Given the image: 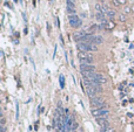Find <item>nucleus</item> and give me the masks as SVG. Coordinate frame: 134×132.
<instances>
[{"mask_svg": "<svg viewBox=\"0 0 134 132\" xmlns=\"http://www.w3.org/2000/svg\"><path fill=\"white\" fill-rule=\"evenodd\" d=\"M106 17L111 18V19H113V18L115 17V12H114V11H112V10H108V12L106 13Z\"/></svg>", "mask_w": 134, "mask_h": 132, "instance_id": "f8f14e48", "label": "nucleus"}, {"mask_svg": "<svg viewBox=\"0 0 134 132\" xmlns=\"http://www.w3.org/2000/svg\"><path fill=\"white\" fill-rule=\"evenodd\" d=\"M15 117H17V119L19 118V105L17 104V116H15Z\"/></svg>", "mask_w": 134, "mask_h": 132, "instance_id": "b1692460", "label": "nucleus"}, {"mask_svg": "<svg viewBox=\"0 0 134 132\" xmlns=\"http://www.w3.org/2000/svg\"><path fill=\"white\" fill-rule=\"evenodd\" d=\"M102 6H103V4H96L95 10L98 11V12H101V11H102Z\"/></svg>", "mask_w": 134, "mask_h": 132, "instance_id": "2eb2a0df", "label": "nucleus"}, {"mask_svg": "<svg viewBox=\"0 0 134 132\" xmlns=\"http://www.w3.org/2000/svg\"><path fill=\"white\" fill-rule=\"evenodd\" d=\"M114 26H115V24L114 22H108L106 26V29H111V28H114Z\"/></svg>", "mask_w": 134, "mask_h": 132, "instance_id": "f3484780", "label": "nucleus"}, {"mask_svg": "<svg viewBox=\"0 0 134 132\" xmlns=\"http://www.w3.org/2000/svg\"><path fill=\"white\" fill-rule=\"evenodd\" d=\"M96 123L99 124L102 130H106L110 127V122L107 120V118H96Z\"/></svg>", "mask_w": 134, "mask_h": 132, "instance_id": "39448f33", "label": "nucleus"}, {"mask_svg": "<svg viewBox=\"0 0 134 132\" xmlns=\"http://www.w3.org/2000/svg\"><path fill=\"white\" fill-rule=\"evenodd\" d=\"M59 81H60V87H61V88H64V87H65V77H64L62 75L59 77Z\"/></svg>", "mask_w": 134, "mask_h": 132, "instance_id": "ddd939ff", "label": "nucleus"}, {"mask_svg": "<svg viewBox=\"0 0 134 132\" xmlns=\"http://www.w3.org/2000/svg\"><path fill=\"white\" fill-rule=\"evenodd\" d=\"M76 127H78V123H76V122H73L72 126H71V130H73V131H75V130H76Z\"/></svg>", "mask_w": 134, "mask_h": 132, "instance_id": "a211bd4d", "label": "nucleus"}, {"mask_svg": "<svg viewBox=\"0 0 134 132\" xmlns=\"http://www.w3.org/2000/svg\"><path fill=\"white\" fill-rule=\"evenodd\" d=\"M80 71H81V73H94V71H95V65L81 64L80 65Z\"/></svg>", "mask_w": 134, "mask_h": 132, "instance_id": "20e7f679", "label": "nucleus"}, {"mask_svg": "<svg viewBox=\"0 0 134 132\" xmlns=\"http://www.w3.org/2000/svg\"><path fill=\"white\" fill-rule=\"evenodd\" d=\"M1 132H6V127H5V126H3V127H1Z\"/></svg>", "mask_w": 134, "mask_h": 132, "instance_id": "393cba45", "label": "nucleus"}, {"mask_svg": "<svg viewBox=\"0 0 134 132\" xmlns=\"http://www.w3.org/2000/svg\"><path fill=\"white\" fill-rule=\"evenodd\" d=\"M68 21H69V25L72 26V27H74V28H78V27H80L81 25H83V21L79 19V17L78 15H69V18H68Z\"/></svg>", "mask_w": 134, "mask_h": 132, "instance_id": "7ed1b4c3", "label": "nucleus"}, {"mask_svg": "<svg viewBox=\"0 0 134 132\" xmlns=\"http://www.w3.org/2000/svg\"><path fill=\"white\" fill-rule=\"evenodd\" d=\"M87 33H85V32H76V33H74V40L78 41V42H81V40L84 39V36Z\"/></svg>", "mask_w": 134, "mask_h": 132, "instance_id": "0eeeda50", "label": "nucleus"}, {"mask_svg": "<svg viewBox=\"0 0 134 132\" xmlns=\"http://www.w3.org/2000/svg\"><path fill=\"white\" fill-rule=\"evenodd\" d=\"M95 18L100 21V22H102L103 20H106V14H103L102 12H96Z\"/></svg>", "mask_w": 134, "mask_h": 132, "instance_id": "1a4fd4ad", "label": "nucleus"}, {"mask_svg": "<svg viewBox=\"0 0 134 132\" xmlns=\"http://www.w3.org/2000/svg\"><path fill=\"white\" fill-rule=\"evenodd\" d=\"M112 4H113L114 6H119V5H120V4H119V1H118V0H113V1H112Z\"/></svg>", "mask_w": 134, "mask_h": 132, "instance_id": "aec40b11", "label": "nucleus"}, {"mask_svg": "<svg viewBox=\"0 0 134 132\" xmlns=\"http://www.w3.org/2000/svg\"><path fill=\"white\" fill-rule=\"evenodd\" d=\"M103 132H114V130L113 129H111V127H108V129H106V130H102Z\"/></svg>", "mask_w": 134, "mask_h": 132, "instance_id": "4be33fe9", "label": "nucleus"}, {"mask_svg": "<svg viewBox=\"0 0 134 132\" xmlns=\"http://www.w3.org/2000/svg\"><path fill=\"white\" fill-rule=\"evenodd\" d=\"M91 43H86V42H78L76 47L79 49V51H91Z\"/></svg>", "mask_w": 134, "mask_h": 132, "instance_id": "423d86ee", "label": "nucleus"}, {"mask_svg": "<svg viewBox=\"0 0 134 132\" xmlns=\"http://www.w3.org/2000/svg\"><path fill=\"white\" fill-rule=\"evenodd\" d=\"M66 11H67V13L69 14V15H75V10H72V8H67V7H66Z\"/></svg>", "mask_w": 134, "mask_h": 132, "instance_id": "4468645a", "label": "nucleus"}, {"mask_svg": "<svg viewBox=\"0 0 134 132\" xmlns=\"http://www.w3.org/2000/svg\"><path fill=\"white\" fill-rule=\"evenodd\" d=\"M102 36H95L94 37V40H93V43L94 44H100V43H102Z\"/></svg>", "mask_w": 134, "mask_h": 132, "instance_id": "9b49d317", "label": "nucleus"}, {"mask_svg": "<svg viewBox=\"0 0 134 132\" xmlns=\"http://www.w3.org/2000/svg\"><path fill=\"white\" fill-rule=\"evenodd\" d=\"M78 57H79L81 64H92L93 55L91 53H88V51H79Z\"/></svg>", "mask_w": 134, "mask_h": 132, "instance_id": "f257e3e1", "label": "nucleus"}, {"mask_svg": "<svg viewBox=\"0 0 134 132\" xmlns=\"http://www.w3.org/2000/svg\"><path fill=\"white\" fill-rule=\"evenodd\" d=\"M47 29H48V32L51 31V26H49V24H48V22H47Z\"/></svg>", "mask_w": 134, "mask_h": 132, "instance_id": "a878e982", "label": "nucleus"}, {"mask_svg": "<svg viewBox=\"0 0 134 132\" xmlns=\"http://www.w3.org/2000/svg\"><path fill=\"white\" fill-rule=\"evenodd\" d=\"M91 105L93 106V109H105L106 104L103 103V99L101 97H93L91 98Z\"/></svg>", "mask_w": 134, "mask_h": 132, "instance_id": "f03ea898", "label": "nucleus"}, {"mask_svg": "<svg viewBox=\"0 0 134 132\" xmlns=\"http://www.w3.org/2000/svg\"><path fill=\"white\" fill-rule=\"evenodd\" d=\"M119 1V4H122V5H126L127 4V0H118Z\"/></svg>", "mask_w": 134, "mask_h": 132, "instance_id": "412c9836", "label": "nucleus"}, {"mask_svg": "<svg viewBox=\"0 0 134 132\" xmlns=\"http://www.w3.org/2000/svg\"><path fill=\"white\" fill-rule=\"evenodd\" d=\"M66 7H67V8L75 10V3H73V1H71V0H67V1H66Z\"/></svg>", "mask_w": 134, "mask_h": 132, "instance_id": "9d476101", "label": "nucleus"}, {"mask_svg": "<svg viewBox=\"0 0 134 132\" xmlns=\"http://www.w3.org/2000/svg\"><path fill=\"white\" fill-rule=\"evenodd\" d=\"M132 12H134V6H132Z\"/></svg>", "mask_w": 134, "mask_h": 132, "instance_id": "bb28decb", "label": "nucleus"}, {"mask_svg": "<svg viewBox=\"0 0 134 132\" xmlns=\"http://www.w3.org/2000/svg\"><path fill=\"white\" fill-rule=\"evenodd\" d=\"M71 1H73V3H75V0H71Z\"/></svg>", "mask_w": 134, "mask_h": 132, "instance_id": "cd10ccee", "label": "nucleus"}, {"mask_svg": "<svg viewBox=\"0 0 134 132\" xmlns=\"http://www.w3.org/2000/svg\"><path fill=\"white\" fill-rule=\"evenodd\" d=\"M129 12H132V7H128V6H126L124 8V14H128Z\"/></svg>", "mask_w": 134, "mask_h": 132, "instance_id": "dca6fc26", "label": "nucleus"}, {"mask_svg": "<svg viewBox=\"0 0 134 132\" xmlns=\"http://www.w3.org/2000/svg\"><path fill=\"white\" fill-rule=\"evenodd\" d=\"M5 123H6V119H5V117H3V118H1V125L5 126Z\"/></svg>", "mask_w": 134, "mask_h": 132, "instance_id": "5701e85b", "label": "nucleus"}, {"mask_svg": "<svg viewBox=\"0 0 134 132\" xmlns=\"http://www.w3.org/2000/svg\"><path fill=\"white\" fill-rule=\"evenodd\" d=\"M119 19H120V21H126L127 20V17H126V14H121L120 17H119Z\"/></svg>", "mask_w": 134, "mask_h": 132, "instance_id": "6ab92c4d", "label": "nucleus"}, {"mask_svg": "<svg viewBox=\"0 0 134 132\" xmlns=\"http://www.w3.org/2000/svg\"><path fill=\"white\" fill-rule=\"evenodd\" d=\"M96 81H98V83H99L100 85L101 84H105L107 82V80L105 78V76L103 75H101V74H96Z\"/></svg>", "mask_w": 134, "mask_h": 132, "instance_id": "6e6552de", "label": "nucleus"}]
</instances>
